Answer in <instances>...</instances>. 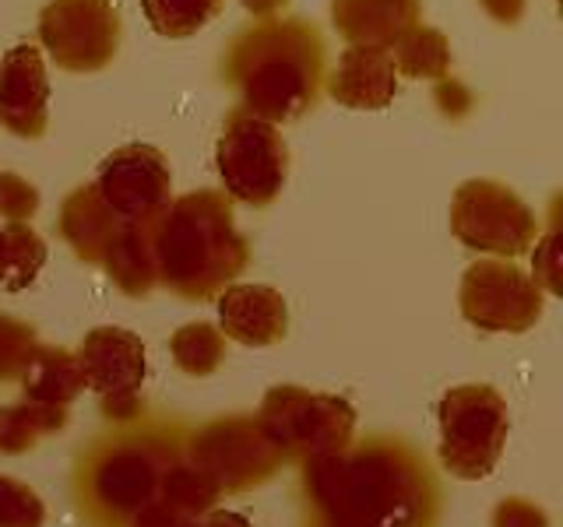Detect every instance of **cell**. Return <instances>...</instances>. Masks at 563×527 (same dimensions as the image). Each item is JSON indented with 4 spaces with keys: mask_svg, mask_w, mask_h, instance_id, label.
Returning <instances> with one entry per match:
<instances>
[{
    "mask_svg": "<svg viewBox=\"0 0 563 527\" xmlns=\"http://www.w3.org/2000/svg\"><path fill=\"white\" fill-rule=\"evenodd\" d=\"M240 4L251 14H257V18H272V14H278L282 8H286L289 0H240Z\"/></svg>",
    "mask_w": 563,
    "mask_h": 527,
    "instance_id": "obj_20",
    "label": "cell"
},
{
    "mask_svg": "<svg viewBox=\"0 0 563 527\" xmlns=\"http://www.w3.org/2000/svg\"><path fill=\"white\" fill-rule=\"evenodd\" d=\"M155 271L184 295H208L240 274L246 243L236 233L233 208L219 190H194L158 211L152 228Z\"/></svg>",
    "mask_w": 563,
    "mask_h": 527,
    "instance_id": "obj_2",
    "label": "cell"
},
{
    "mask_svg": "<svg viewBox=\"0 0 563 527\" xmlns=\"http://www.w3.org/2000/svg\"><path fill=\"white\" fill-rule=\"evenodd\" d=\"M465 313L483 327H528L539 313V289L500 260L475 264L465 274Z\"/></svg>",
    "mask_w": 563,
    "mask_h": 527,
    "instance_id": "obj_8",
    "label": "cell"
},
{
    "mask_svg": "<svg viewBox=\"0 0 563 527\" xmlns=\"http://www.w3.org/2000/svg\"><path fill=\"white\" fill-rule=\"evenodd\" d=\"M483 8L497 18V22H507V25H515L521 11H525V0H483Z\"/></svg>",
    "mask_w": 563,
    "mask_h": 527,
    "instance_id": "obj_19",
    "label": "cell"
},
{
    "mask_svg": "<svg viewBox=\"0 0 563 527\" xmlns=\"http://www.w3.org/2000/svg\"><path fill=\"white\" fill-rule=\"evenodd\" d=\"M40 40L57 67L99 70L117 57L120 14L113 0H49L40 14Z\"/></svg>",
    "mask_w": 563,
    "mask_h": 527,
    "instance_id": "obj_5",
    "label": "cell"
},
{
    "mask_svg": "<svg viewBox=\"0 0 563 527\" xmlns=\"http://www.w3.org/2000/svg\"><path fill=\"white\" fill-rule=\"evenodd\" d=\"M222 324L243 341H272L286 330V306L264 285H240L222 295Z\"/></svg>",
    "mask_w": 563,
    "mask_h": 527,
    "instance_id": "obj_13",
    "label": "cell"
},
{
    "mask_svg": "<svg viewBox=\"0 0 563 527\" xmlns=\"http://www.w3.org/2000/svg\"><path fill=\"white\" fill-rule=\"evenodd\" d=\"M40 208V190L14 172H0V215L8 222H25Z\"/></svg>",
    "mask_w": 563,
    "mask_h": 527,
    "instance_id": "obj_17",
    "label": "cell"
},
{
    "mask_svg": "<svg viewBox=\"0 0 563 527\" xmlns=\"http://www.w3.org/2000/svg\"><path fill=\"white\" fill-rule=\"evenodd\" d=\"M49 123V78L43 53L22 43L0 60V127L18 137H43Z\"/></svg>",
    "mask_w": 563,
    "mask_h": 527,
    "instance_id": "obj_9",
    "label": "cell"
},
{
    "mask_svg": "<svg viewBox=\"0 0 563 527\" xmlns=\"http://www.w3.org/2000/svg\"><path fill=\"white\" fill-rule=\"evenodd\" d=\"M120 218L113 208L99 198L96 187H78L60 208V236L75 246L85 260H106L113 239L120 236Z\"/></svg>",
    "mask_w": 563,
    "mask_h": 527,
    "instance_id": "obj_12",
    "label": "cell"
},
{
    "mask_svg": "<svg viewBox=\"0 0 563 527\" xmlns=\"http://www.w3.org/2000/svg\"><path fill=\"white\" fill-rule=\"evenodd\" d=\"M0 514H11L14 527H40L43 509H40V503H35L32 492L0 479Z\"/></svg>",
    "mask_w": 563,
    "mask_h": 527,
    "instance_id": "obj_18",
    "label": "cell"
},
{
    "mask_svg": "<svg viewBox=\"0 0 563 527\" xmlns=\"http://www.w3.org/2000/svg\"><path fill=\"white\" fill-rule=\"evenodd\" d=\"M448 468L457 474H486L504 439V412L493 391H457L444 401Z\"/></svg>",
    "mask_w": 563,
    "mask_h": 527,
    "instance_id": "obj_7",
    "label": "cell"
},
{
    "mask_svg": "<svg viewBox=\"0 0 563 527\" xmlns=\"http://www.w3.org/2000/svg\"><path fill=\"white\" fill-rule=\"evenodd\" d=\"M46 260V243L25 222H8L0 228V285L22 289L40 274Z\"/></svg>",
    "mask_w": 563,
    "mask_h": 527,
    "instance_id": "obj_15",
    "label": "cell"
},
{
    "mask_svg": "<svg viewBox=\"0 0 563 527\" xmlns=\"http://www.w3.org/2000/svg\"><path fill=\"white\" fill-rule=\"evenodd\" d=\"M216 162L222 172L225 193L251 208H268L286 183L289 152L275 123L246 113L243 105L225 116L219 134Z\"/></svg>",
    "mask_w": 563,
    "mask_h": 527,
    "instance_id": "obj_3",
    "label": "cell"
},
{
    "mask_svg": "<svg viewBox=\"0 0 563 527\" xmlns=\"http://www.w3.org/2000/svg\"><path fill=\"white\" fill-rule=\"evenodd\" d=\"M387 53H391L395 70L405 78H433V81L448 78L451 46L444 35L430 25H412Z\"/></svg>",
    "mask_w": 563,
    "mask_h": 527,
    "instance_id": "obj_14",
    "label": "cell"
},
{
    "mask_svg": "<svg viewBox=\"0 0 563 527\" xmlns=\"http://www.w3.org/2000/svg\"><path fill=\"white\" fill-rule=\"evenodd\" d=\"M148 25L166 40H187L222 11V0H141Z\"/></svg>",
    "mask_w": 563,
    "mask_h": 527,
    "instance_id": "obj_16",
    "label": "cell"
},
{
    "mask_svg": "<svg viewBox=\"0 0 563 527\" xmlns=\"http://www.w3.org/2000/svg\"><path fill=\"white\" fill-rule=\"evenodd\" d=\"M451 228L472 250L518 257L532 246L539 222L515 190L493 180H468L451 201Z\"/></svg>",
    "mask_w": 563,
    "mask_h": 527,
    "instance_id": "obj_4",
    "label": "cell"
},
{
    "mask_svg": "<svg viewBox=\"0 0 563 527\" xmlns=\"http://www.w3.org/2000/svg\"><path fill=\"white\" fill-rule=\"evenodd\" d=\"M169 162L152 145H128L99 166L96 190L120 222L155 218L169 204Z\"/></svg>",
    "mask_w": 563,
    "mask_h": 527,
    "instance_id": "obj_6",
    "label": "cell"
},
{
    "mask_svg": "<svg viewBox=\"0 0 563 527\" xmlns=\"http://www.w3.org/2000/svg\"><path fill=\"white\" fill-rule=\"evenodd\" d=\"M334 102L349 110H384L398 92V70L387 49L349 46L328 81Z\"/></svg>",
    "mask_w": 563,
    "mask_h": 527,
    "instance_id": "obj_11",
    "label": "cell"
},
{
    "mask_svg": "<svg viewBox=\"0 0 563 527\" xmlns=\"http://www.w3.org/2000/svg\"><path fill=\"white\" fill-rule=\"evenodd\" d=\"M331 22L349 46L391 49L419 25V0H331Z\"/></svg>",
    "mask_w": 563,
    "mask_h": 527,
    "instance_id": "obj_10",
    "label": "cell"
},
{
    "mask_svg": "<svg viewBox=\"0 0 563 527\" xmlns=\"http://www.w3.org/2000/svg\"><path fill=\"white\" fill-rule=\"evenodd\" d=\"M243 110L268 123L310 113L324 81V40L310 22L282 18L240 32L222 60Z\"/></svg>",
    "mask_w": 563,
    "mask_h": 527,
    "instance_id": "obj_1",
    "label": "cell"
}]
</instances>
